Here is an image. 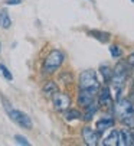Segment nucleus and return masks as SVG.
Returning <instances> with one entry per match:
<instances>
[{"label": "nucleus", "instance_id": "nucleus-21", "mask_svg": "<svg viewBox=\"0 0 134 146\" xmlns=\"http://www.w3.org/2000/svg\"><path fill=\"white\" fill-rule=\"evenodd\" d=\"M15 140H16V143H17V145H25V146H29L28 139H26L25 136H22V135H16V136H15Z\"/></svg>", "mask_w": 134, "mask_h": 146}, {"label": "nucleus", "instance_id": "nucleus-15", "mask_svg": "<svg viewBox=\"0 0 134 146\" xmlns=\"http://www.w3.org/2000/svg\"><path fill=\"white\" fill-rule=\"evenodd\" d=\"M0 26L3 29H9L12 26V20H10V16L7 13V10L2 9L0 10Z\"/></svg>", "mask_w": 134, "mask_h": 146}, {"label": "nucleus", "instance_id": "nucleus-23", "mask_svg": "<svg viewBox=\"0 0 134 146\" xmlns=\"http://www.w3.org/2000/svg\"><path fill=\"white\" fill-rule=\"evenodd\" d=\"M22 0H6V5H19Z\"/></svg>", "mask_w": 134, "mask_h": 146}, {"label": "nucleus", "instance_id": "nucleus-4", "mask_svg": "<svg viewBox=\"0 0 134 146\" xmlns=\"http://www.w3.org/2000/svg\"><path fill=\"white\" fill-rule=\"evenodd\" d=\"M7 114H9V117H10L16 124H19L20 127L28 129V130L32 129V120H30V117H29L26 113L20 111V110H15V109H12Z\"/></svg>", "mask_w": 134, "mask_h": 146}, {"label": "nucleus", "instance_id": "nucleus-13", "mask_svg": "<svg viewBox=\"0 0 134 146\" xmlns=\"http://www.w3.org/2000/svg\"><path fill=\"white\" fill-rule=\"evenodd\" d=\"M97 110H98V106H97L95 103H91L89 106L85 107V111H84V114H82V119H84L85 121H91L92 117L95 116Z\"/></svg>", "mask_w": 134, "mask_h": 146}, {"label": "nucleus", "instance_id": "nucleus-6", "mask_svg": "<svg viewBox=\"0 0 134 146\" xmlns=\"http://www.w3.org/2000/svg\"><path fill=\"white\" fill-rule=\"evenodd\" d=\"M81 135H82V139H84V142H85V145H88V146H97L100 142V132L95 129H92V127H89V126H85L84 129H82V132H81Z\"/></svg>", "mask_w": 134, "mask_h": 146}, {"label": "nucleus", "instance_id": "nucleus-1", "mask_svg": "<svg viewBox=\"0 0 134 146\" xmlns=\"http://www.w3.org/2000/svg\"><path fill=\"white\" fill-rule=\"evenodd\" d=\"M65 59V55L62 51L59 49H52L48 56L45 58L43 61V72H46V74H53L61 65H62V62Z\"/></svg>", "mask_w": 134, "mask_h": 146}, {"label": "nucleus", "instance_id": "nucleus-19", "mask_svg": "<svg viewBox=\"0 0 134 146\" xmlns=\"http://www.w3.org/2000/svg\"><path fill=\"white\" fill-rule=\"evenodd\" d=\"M0 72L3 74V77H5L7 81H13V75H12V72H10L3 64H0Z\"/></svg>", "mask_w": 134, "mask_h": 146}, {"label": "nucleus", "instance_id": "nucleus-8", "mask_svg": "<svg viewBox=\"0 0 134 146\" xmlns=\"http://www.w3.org/2000/svg\"><path fill=\"white\" fill-rule=\"evenodd\" d=\"M98 104H100V106H104V107H111V106H113V97H111V91H110V88L107 86L100 88Z\"/></svg>", "mask_w": 134, "mask_h": 146}, {"label": "nucleus", "instance_id": "nucleus-24", "mask_svg": "<svg viewBox=\"0 0 134 146\" xmlns=\"http://www.w3.org/2000/svg\"><path fill=\"white\" fill-rule=\"evenodd\" d=\"M130 100H131V103H133V104H134V93H133V94H131V96H130Z\"/></svg>", "mask_w": 134, "mask_h": 146}, {"label": "nucleus", "instance_id": "nucleus-16", "mask_svg": "<svg viewBox=\"0 0 134 146\" xmlns=\"http://www.w3.org/2000/svg\"><path fill=\"white\" fill-rule=\"evenodd\" d=\"M65 120H68V121H72V120H79L82 117V114L77 110V109H68L65 111Z\"/></svg>", "mask_w": 134, "mask_h": 146}, {"label": "nucleus", "instance_id": "nucleus-9", "mask_svg": "<svg viewBox=\"0 0 134 146\" xmlns=\"http://www.w3.org/2000/svg\"><path fill=\"white\" fill-rule=\"evenodd\" d=\"M120 146H131L134 145V133L130 130V127L120 129Z\"/></svg>", "mask_w": 134, "mask_h": 146}, {"label": "nucleus", "instance_id": "nucleus-5", "mask_svg": "<svg viewBox=\"0 0 134 146\" xmlns=\"http://www.w3.org/2000/svg\"><path fill=\"white\" fill-rule=\"evenodd\" d=\"M52 101H53V109L56 111H66L71 106V97L65 93H56L53 97H52Z\"/></svg>", "mask_w": 134, "mask_h": 146}, {"label": "nucleus", "instance_id": "nucleus-17", "mask_svg": "<svg viewBox=\"0 0 134 146\" xmlns=\"http://www.w3.org/2000/svg\"><path fill=\"white\" fill-rule=\"evenodd\" d=\"M100 72L104 78V82H111V78H113V70H111L108 65H101L100 67Z\"/></svg>", "mask_w": 134, "mask_h": 146}, {"label": "nucleus", "instance_id": "nucleus-11", "mask_svg": "<svg viewBox=\"0 0 134 146\" xmlns=\"http://www.w3.org/2000/svg\"><path fill=\"white\" fill-rule=\"evenodd\" d=\"M101 143L105 145V146H117V145L120 143V130L113 129V130L110 132V135H108Z\"/></svg>", "mask_w": 134, "mask_h": 146}, {"label": "nucleus", "instance_id": "nucleus-25", "mask_svg": "<svg viewBox=\"0 0 134 146\" xmlns=\"http://www.w3.org/2000/svg\"><path fill=\"white\" fill-rule=\"evenodd\" d=\"M0 51H2V44H0Z\"/></svg>", "mask_w": 134, "mask_h": 146}, {"label": "nucleus", "instance_id": "nucleus-20", "mask_svg": "<svg viewBox=\"0 0 134 146\" xmlns=\"http://www.w3.org/2000/svg\"><path fill=\"white\" fill-rule=\"evenodd\" d=\"M127 127H130V129H134V113L133 114H130L128 117H125V119H123L121 120Z\"/></svg>", "mask_w": 134, "mask_h": 146}, {"label": "nucleus", "instance_id": "nucleus-18", "mask_svg": "<svg viewBox=\"0 0 134 146\" xmlns=\"http://www.w3.org/2000/svg\"><path fill=\"white\" fill-rule=\"evenodd\" d=\"M110 54H111V56H113V58H120L123 55V51L117 45H111L110 46Z\"/></svg>", "mask_w": 134, "mask_h": 146}, {"label": "nucleus", "instance_id": "nucleus-3", "mask_svg": "<svg viewBox=\"0 0 134 146\" xmlns=\"http://www.w3.org/2000/svg\"><path fill=\"white\" fill-rule=\"evenodd\" d=\"M114 113L120 120H123L134 113V104L131 103L130 98H120L114 106Z\"/></svg>", "mask_w": 134, "mask_h": 146}, {"label": "nucleus", "instance_id": "nucleus-22", "mask_svg": "<svg viewBox=\"0 0 134 146\" xmlns=\"http://www.w3.org/2000/svg\"><path fill=\"white\" fill-rule=\"evenodd\" d=\"M127 64H128L131 68H134V52L130 54V55L127 56Z\"/></svg>", "mask_w": 134, "mask_h": 146}, {"label": "nucleus", "instance_id": "nucleus-14", "mask_svg": "<svg viewBox=\"0 0 134 146\" xmlns=\"http://www.w3.org/2000/svg\"><path fill=\"white\" fill-rule=\"evenodd\" d=\"M88 35L95 38V39H98L100 42H102V44H107L108 40H110V35L107 32H102V31H89Z\"/></svg>", "mask_w": 134, "mask_h": 146}, {"label": "nucleus", "instance_id": "nucleus-26", "mask_svg": "<svg viewBox=\"0 0 134 146\" xmlns=\"http://www.w3.org/2000/svg\"><path fill=\"white\" fill-rule=\"evenodd\" d=\"M131 2H133V3H134V0H131Z\"/></svg>", "mask_w": 134, "mask_h": 146}, {"label": "nucleus", "instance_id": "nucleus-12", "mask_svg": "<svg viewBox=\"0 0 134 146\" xmlns=\"http://www.w3.org/2000/svg\"><path fill=\"white\" fill-rule=\"evenodd\" d=\"M42 93H43L45 97H53L58 93V86L53 81H46V84H45L43 88H42Z\"/></svg>", "mask_w": 134, "mask_h": 146}, {"label": "nucleus", "instance_id": "nucleus-7", "mask_svg": "<svg viewBox=\"0 0 134 146\" xmlns=\"http://www.w3.org/2000/svg\"><path fill=\"white\" fill-rule=\"evenodd\" d=\"M95 94L97 91H91V90H82L79 88V93H78V104L81 107H86L89 106L91 103H94L95 100Z\"/></svg>", "mask_w": 134, "mask_h": 146}, {"label": "nucleus", "instance_id": "nucleus-10", "mask_svg": "<svg viewBox=\"0 0 134 146\" xmlns=\"http://www.w3.org/2000/svg\"><path fill=\"white\" fill-rule=\"evenodd\" d=\"M116 124V120L113 119V117H101L100 120H97V123H95V129L100 132V133H104L107 129H111Z\"/></svg>", "mask_w": 134, "mask_h": 146}, {"label": "nucleus", "instance_id": "nucleus-2", "mask_svg": "<svg viewBox=\"0 0 134 146\" xmlns=\"http://www.w3.org/2000/svg\"><path fill=\"white\" fill-rule=\"evenodd\" d=\"M79 88L82 90H91V91H100V81L97 78V72L92 70H86L81 72L79 75Z\"/></svg>", "mask_w": 134, "mask_h": 146}]
</instances>
